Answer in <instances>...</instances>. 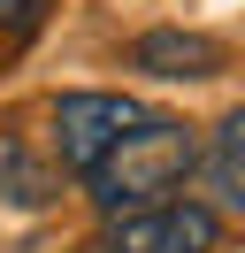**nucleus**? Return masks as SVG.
<instances>
[{
  "label": "nucleus",
  "instance_id": "nucleus-1",
  "mask_svg": "<svg viewBox=\"0 0 245 253\" xmlns=\"http://www.w3.org/2000/svg\"><path fill=\"white\" fill-rule=\"evenodd\" d=\"M192 169H199V138L192 130H184L176 115H138V123L84 169V184H92V200H100L107 215H122V207L168 200Z\"/></svg>",
  "mask_w": 245,
  "mask_h": 253
},
{
  "label": "nucleus",
  "instance_id": "nucleus-2",
  "mask_svg": "<svg viewBox=\"0 0 245 253\" xmlns=\"http://www.w3.org/2000/svg\"><path fill=\"white\" fill-rule=\"evenodd\" d=\"M222 246V215L199 200H153V207H122L107 215L100 253H214Z\"/></svg>",
  "mask_w": 245,
  "mask_h": 253
},
{
  "label": "nucleus",
  "instance_id": "nucleus-3",
  "mask_svg": "<svg viewBox=\"0 0 245 253\" xmlns=\"http://www.w3.org/2000/svg\"><path fill=\"white\" fill-rule=\"evenodd\" d=\"M138 115H146V108H138V100H122V92H69V100L54 108V154H61V169L84 176L92 161H100L107 146L138 123Z\"/></svg>",
  "mask_w": 245,
  "mask_h": 253
},
{
  "label": "nucleus",
  "instance_id": "nucleus-4",
  "mask_svg": "<svg viewBox=\"0 0 245 253\" xmlns=\"http://www.w3.org/2000/svg\"><path fill=\"white\" fill-rule=\"evenodd\" d=\"M138 69H153V77H214L222 69V46H214L207 31H146L130 46Z\"/></svg>",
  "mask_w": 245,
  "mask_h": 253
},
{
  "label": "nucleus",
  "instance_id": "nucleus-5",
  "mask_svg": "<svg viewBox=\"0 0 245 253\" xmlns=\"http://www.w3.org/2000/svg\"><path fill=\"white\" fill-rule=\"evenodd\" d=\"M207 184H214V207H245V108L214 123V146H207Z\"/></svg>",
  "mask_w": 245,
  "mask_h": 253
},
{
  "label": "nucleus",
  "instance_id": "nucleus-6",
  "mask_svg": "<svg viewBox=\"0 0 245 253\" xmlns=\"http://www.w3.org/2000/svg\"><path fill=\"white\" fill-rule=\"evenodd\" d=\"M0 192H8V200H23V207L46 200V169H31V161H23L15 130H0Z\"/></svg>",
  "mask_w": 245,
  "mask_h": 253
}]
</instances>
